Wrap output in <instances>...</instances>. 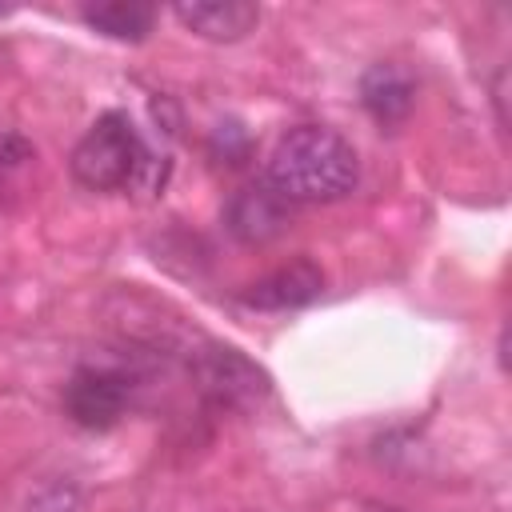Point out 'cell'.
Listing matches in <instances>:
<instances>
[{"mask_svg": "<svg viewBox=\"0 0 512 512\" xmlns=\"http://www.w3.org/2000/svg\"><path fill=\"white\" fill-rule=\"evenodd\" d=\"M132 400V376L108 364H80L64 384V416L84 432H108L124 420Z\"/></svg>", "mask_w": 512, "mask_h": 512, "instance_id": "cell-3", "label": "cell"}, {"mask_svg": "<svg viewBox=\"0 0 512 512\" xmlns=\"http://www.w3.org/2000/svg\"><path fill=\"white\" fill-rule=\"evenodd\" d=\"M192 376L196 388L216 404V408H248L268 396V372L252 364L240 348L232 344H204L192 356Z\"/></svg>", "mask_w": 512, "mask_h": 512, "instance_id": "cell-4", "label": "cell"}, {"mask_svg": "<svg viewBox=\"0 0 512 512\" xmlns=\"http://www.w3.org/2000/svg\"><path fill=\"white\" fill-rule=\"evenodd\" d=\"M80 20L108 36V40H124V44H140L152 28H156V8L144 0H100V4H84Z\"/></svg>", "mask_w": 512, "mask_h": 512, "instance_id": "cell-9", "label": "cell"}, {"mask_svg": "<svg viewBox=\"0 0 512 512\" xmlns=\"http://www.w3.org/2000/svg\"><path fill=\"white\" fill-rule=\"evenodd\" d=\"M360 104L380 128H400L416 108V76L392 60H380L360 76Z\"/></svg>", "mask_w": 512, "mask_h": 512, "instance_id": "cell-7", "label": "cell"}, {"mask_svg": "<svg viewBox=\"0 0 512 512\" xmlns=\"http://www.w3.org/2000/svg\"><path fill=\"white\" fill-rule=\"evenodd\" d=\"M264 184L288 204H332L360 184V156L336 128L296 124L272 144Z\"/></svg>", "mask_w": 512, "mask_h": 512, "instance_id": "cell-1", "label": "cell"}, {"mask_svg": "<svg viewBox=\"0 0 512 512\" xmlns=\"http://www.w3.org/2000/svg\"><path fill=\"white\" fill-rule=\"evenodd\" d=\"M288 224H292V204L284 196H276L264 180L236 188L224 204V228L240 244H268Z\"/></svg>", "mask_w": 512, "mask_h": 512, "instance_id": "cell-6", "label": "cell"}, {"mask_svg": "<svg viewBox=\"0 0 512 512\" xmlns=\"http://www.w3.org/2000/svg\"><path fill=\"white\" fill-rule=\"evenodd\" d=\"M4 12H12V8H8V4H0V16H4Z\"/></svg>", "mask_w": 512, "mask_h": 512, "instance_id": "cell-12", "label": "cell"}, {"mask_svg": "<svg viewBox=\"0 0 512 512\" xmlns=\"http://www.w3.org/2000/svg\"><path fill=\"white\" fill-rule=\"evenodd\" d=\"M72 180L88 192H120L140 188L144 180L156 184V164L128 120V112H104L72 148Z\"/></svg>", "mask_w": 512, "mask_h": 512, "instance_id": "cell-2", "label": "cell"}, {"mask_svg": "<svg viewBox=\"0 0 512 512\" xmlns=\"http://www.w3.org/2000/svg\"><path fill=\"white\" fill-rule=\"evenodd\" d=\"M32 164H36L32 140H24L20 132H4L0 136V208L24 196V176L32 172Z\"/></svg>", "mask_w": 512, "mask_h": 512, "instance_id": "cell-10", "label": "cell"}, {"mask_svg": "<svg viewBox=\"0 0 512 512\" xmlns=\"http://www.w3.org/2000/svg\"><path fill=\"white\" fill-rule=\"evenodd\" d=\"M172 16L200 40H216V44L244 40L260 24V8L248 0H192V4H176Z\"/></svg>", "mask_w": 512, "mask_h": 512, "instance_id": "cell-8", "label": "cell"}, {"mask_svg": "<svg viewBox=\"0 0 512 512\" xmlns=\"http://www.w3.org/2000/svg\"><path fill=\"white\" fill-rule=\"evenodd\" d=\"M320 296H324V268L312 260H288L236 292V300L256 312H296Z\"/></svg>", "mask_w": 512, "mask_h": 512, "instance_id": "cell-5", "label": "cell"}, {"mask_svg": "<svg viewBox=\"0 0 512 512\" xmlns=\"http://www.w3.org/2000/svg\"><path fill=\"white\" fill-rule=\"evenodd\" d=\"M208 152H212L216 160L244 164V156H248V132H244L236 120L216 124V128H212V140H208Z\"/></svg>", "mask_w": 512, "mask_h": 512, "instance_id": "cell-11", "label": "cell"}]
</instances>
